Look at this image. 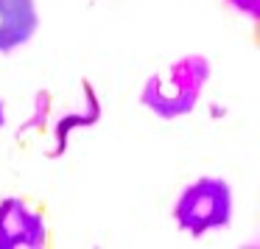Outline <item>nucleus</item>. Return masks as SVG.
Instances as JSON below:
<instances>
[{"label":"nucleus","instance_id":"obj_1","mask_svg":"<svg viewBox=\"0 0 260 249\" xmlns=\"http://www.w3.org/2000/svg\"><path fill=\"white\" fill-rule=\"evenodd\" d=\"M210 76L204 56H185L162 73H154L143 87V107L157 112L159 118H179L196 107L202 87Z\"/></svg>","mask_w":260,"mask_h":249},{"label":"nucleus","instance_id":"obj_2","mask_svg":"<svg viewBox=\"0 0 260 249\" xmlns=\"http://www.w3.org/2000/svg\"><path fill=\"white\" fill-rule=\"evenodd\" d=\"M232 215V193L224 179L204 176L182 191L179 202L174 207V219L179 230L190 232L193 238L204 235L210 230L230 224Z\"/></svg>","mask_w":260,"mask_h":249},{"label":"nucleus","instance_id":"obj_3","mask_svg":"<svg viewBox=\"0 0 260 249\" xmlns=\"http://www.w3.org/2000/svg\"><path fill=\"white\" fill-rule=\"evenodd\" d=\"M45 243V224L37 213H31L23 199L0 202V249H37Z\"/></svg>","mask_w":260,"mask_h":249},{"label":"nucleus","instance_id":"obj_4","mask_svg":"<svg viewBox=\"0 0 260 249\" xmlns=\"http://www.w3.org/2000/svg\"><path fill=\"white\" fill-rule=\"evenodd\" d=\"M37 25L34 0H0V51H14L28 42Z\"/></svg>","mask_w":260,"mask_h":249},{"label":"nucleus","instance_id":"obj_5","mask_svg":"<svg viewBox=\"0 0 260 249\" xmlns=\"http://www.w3.org/2000/svg\"><path fill=\"white\" fill-rule=\"evenodd\" d=\"M230 3L238 9V12L249 14L252 20H257V17H260V0H230Z\"/></svg>","mask_w":260,"mask_h":249},{"label":"nucleus","instance_id":"obj_6","mask_svg":"<svg viewBox=\"0 0 260 249\" xmlns=\"http://www.w3.org/2000/svg\"><path fill=\"white\" fill-rule=\"evenodd\" d=\"M3 120H6V115H3V101H0V129H3Z\"/></svg>","mask_w":260,"mask_h":249}]
</instances>
